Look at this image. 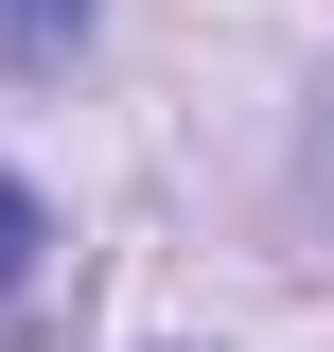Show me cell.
<instances>
[{"label":"cell","instance_id":"cell-1","mask_svg":"<svg viewBox=\"0 0 334 352\" xmlns=\"http://www.w3.org/2000/svg\"><path fill=\"white\" fill-rule=\"evenodd\" d=\"M88 18H106V0H0V71H18V88H53V71L88 53Z\"/></svg>","mask_w":334,"mask_h":352},{"label":"cell","instance_id":"cell-2","mask_svg":"<svg viewBox=\"0 0 334 352\" xmlns=\"http://www.w3.org/2000/svg\"><path fill=\"white\" fill-rule=\"evenodd\" d=\"M36 247H53V229H36V194H18V176H0V300H18V282H36Z\"/></svg>","mask_w":334,"mask_h":352},{"label":"cell","instance_id":"cell-3","mask_svg":"<svg viewBox=\"0 0 334 352\" xmlns=\"http://www.w3.org/2000/svg\"><path fill=\"white\" fill-rule=\"evenodd\" d=\"M317 212H334V124H317Z\"/></svg>","mask_w":334,"mask_h":352}]
</instances>
